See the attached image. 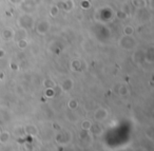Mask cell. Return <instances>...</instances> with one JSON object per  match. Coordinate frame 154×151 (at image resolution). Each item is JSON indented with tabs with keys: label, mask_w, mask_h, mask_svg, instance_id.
Returning a JSON list of instances; mask_svg holds the SVG:
<instances>
[{
	"label": "cell",
	"mask_w": 154,
	"mask_h": 151,
	"mask_svg": "<svg viewBox=\"0 0 154 151\" xmlns=\"http://www.w3.org/2000/svg\"><path fill=\"white\" fill-rule=\"evenodd\" d=\"M82 127H84V129H89V128L91 127L90 122H84V125H82Z\"/></svg>",
	"instance_id": "obj_1"
}]
</instances>
